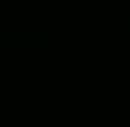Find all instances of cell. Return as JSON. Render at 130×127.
Instances as JSON below:
<instances>
[{
	"instance_id": "3",
	"label": "cell",
	"mask_w": 130,
	"mask_h": 127,
	"mask_svg": "<svg viewBox=\"0 0 130 127\" xmlns=\"http://www.w3.org/2000/svg\"><path fill=\"white\" fill-rule=\"evenodd\" d=\"M123 23H125V28H128V30H130V13H128V15H125V20H123Z\"/></svg>"
},
{
	"instance_id": "2",
	"label": "cell",
	"mask_w": 130,
	"mask_h": 127,
	"mask_svg": "<svg viewBox=\"0 0 130 127\" xmlns=\"http://www.w3.org/2000/svg\"><path fill=\"white\" fill-rule=\"evenodd\" d=\"M85 65L93 67V70H100V67L105 65V57H103L100 52H88V55H85Z\"/></svg>"
},
{
	"instance_id": "1",
	"label": "cell",
	"mask_w": 130,
	"mask_h": 127,
	"mask_svg": "<svg viewBox=\"0 0 130 127\" xmlns=\"http://www.w3.org/2000/svg\"><path fill=\"white\" fill-rule=\"evenodd\" d=\"M3 43L15 52H38L45 48V35L43 32H5Z\"/></svg>"
}]
</instances>
